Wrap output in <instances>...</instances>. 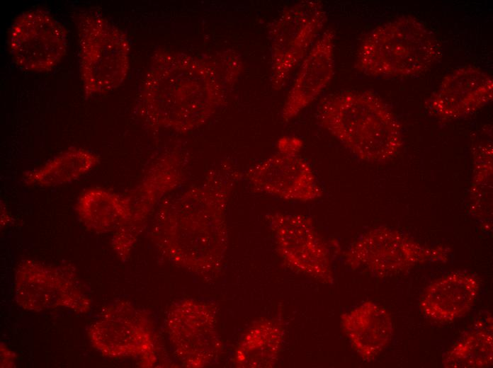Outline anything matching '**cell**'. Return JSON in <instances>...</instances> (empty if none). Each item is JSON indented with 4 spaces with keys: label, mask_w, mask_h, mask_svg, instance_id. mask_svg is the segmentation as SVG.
<instances>
[{
    "label": "cell",
    "mask_w": 493,
    "mask_h": 368,
    "mask_svg": "<svg viewBox=\"0 0 493 368\" xmlns=\"http://www.w3.org/2000/svg\"><path fill=\"white\" fill-rule=\"evenodd\" d=\"M335 33L326 30L302 61L281 110L284 122L297 117L330 84L334 74Z\"/></svg>",
    "instance_id": "cell-11"
},
{
    "label": "cell",
    "mask_w": 493,
    "mask_h": 368,
    "mask_svg": "<svg viewBox=\"0 0 493 368\" xmlns=\"http://www.w3.org/2000/svg\"><path fill=\"white\" fill-rule=\"evenodd\" d=\"M319 123L356 158L379 163L397 155L403 145L401 127L387 104L368 91H346L324 98Z\"/></svg>",
    "instance_id": "cell-2"
},
{
    "label": "cell",
    "mask_w": 493,
    "mask_h": 368,
    "mask_svg": "<svg viewBox=\"0 0 493 368\" xmlns=\"http://www.w3.org/2000/svg\"><path fill=\"white\" fill-rule=\"evenodd\" d=\"M77 214L89 229L107 232L124 224L131 216L130 197H123L105 189L86 190L76 204Z\"/></svg>",
    "instance_id": "cell-14"
},
{
    "label": "cell",
    "mask_w": 493,
    "mask_h": 368,
    "mask_svg": "<svg viewBox=\"0 0 493 368\" xmlns=\"http://www.w3.org/2000/svg\"><path fill=\"white\" fill-rule=\"evenodd\" d=\"M341 323L353 347L365 360L378 356L393 335L390 314L372 301L363 302L344 314Z\"/></svg>",
    "instance_id": "cell-13"
},
{
    "label": "cell",
    "mask_w": 493,
    "mask_h": 368,
    "mask_svg": "<svg viewBox=\"0 0 493 368\" xmlns=\"http://www.w3.org/2000/svg\"><path fill=\"white\" fill-rule=\"evenodd\" d=\"M327 21V13L320 1L305 0L288 7L272 23L269 29L272 87L280 90L287 84Z\"/></svg>",
    "instance_id": "cell-5"
},
{
    "label": "cell",
    "mask_w": 493,
    "mask_h": 368,
    "mask_svg": "<svg viewBox=\"0 0 493 368\" xmlns=\"http://www.w3.org/2000/svg\"><path fill=\"white\" fill-rule=\"evenodd\" d=\"M442 247L428 248L387 227L373 229L353 243L345 253L346 263L376 277H387L427 262H443Z\"/></svg>",
    "instance_id": "cell-6"
},
{
    "label": "cell",
    "mask_w": 493,
    "mask_h": 368,
    "mask_svg": "<svg viewBox=\"0 0 493 368\" xmlns=\"http://www.w3.org/2000/svg\"><path fill=\"white\" fill-rule=\"evenodd\" d=\"M302 147V142L295 137H283L279 140V152L287 154H298Z\"/></svg>",
    "instance_id": "cell-17"
},
{
    "label": "cell",
    "mask_w": 493,
    "mask_h": 368,
    "mask_svg": "<svg viewBox=\"0 0 493 368\" xmlns=\"http://www.w3.org/2000/svg\"><path fill=\"white\" fill-rule=\"evenodd\" d=\"M268 219L284 262L302 272L332 280L328 248L311 219L301 214L275 213Z\"/></svg>",
    "instance_id": "cell-8"
},
{
    "label": "cell",
    "mask_w": 493,
    "mask_h": 368,
    "mask_svg": "<svg viewBox=\"0 0 493 368\" xmlns=\"http://www.w3.org/2000/svg\"><path fill=\"white\" fill-rule=\"evenodd\" d=\"M8 47L13 62L21 69L33 72L50 71L66 54L67 33L47 11L29 10L12 24Z\"/></svg>",
    "instance_id": "cell-7"
},
{
    "label": "cell",
    "mask_w": 493,
    "mask_h": 368,
    "mask_svg": "<svg viewBox=\"0 0 493 368\" xmlns=\"http://www.w3.org/2000/svg\"><path fill=\"white\" fill-rule=\"evenodd\" d=\"M79 69L86 96L118 88L129 70L130 45L117 27L98 13L82 14L78 24Z\"/></svg>",
    "instance_id": "cell-4"
},
{
    "label": "cell",
    "mask_w": 493,
    "mask_h": 368,
    "mask_svg": "<svg viewBox=\"0 0 493 368\" xmlns=\"http://www.w3.org/2000/svg\"><path fill=\"white\" fill-rule=\"evenodd\" d=\"M480 287L478 279L470 273H449L426 288L419 301L420 310L435 322H452L471 309Z\"/></svg>",
    "instance_id": "cell-12"
},
{
    "label": "cell",
    "mask_w": 493,
    "mask_h": 368,
    "mask_svg": "<svg viewBox=\"0 0 493 368\" xmlns=\"http://www.w3.org/2000/svg\"><path fill=\"white\" fill-rule=\"evenodd\" d=\"M492 98L491 76L477 67H463L443 77L425 106L436 117L453 120L475 113Z\"/></svg>",
    "instance_id": "cell-10"
},
{
    "label": "cell",
    "mask_w": 493,
    "mask_h": 368,
    "mask_svg": "<svg viewBox=\"0 0 493 368\" xmlns=\"http://www.w3.org/2000/svg\"><path fill=\"white\" fill-rule=\"evenodd\" d=\"M158 52L141 91L140 112L154 127L190 130L203 124L223 99L225 88L238 74H217L186 55Z\"/></svg>",
    "instance_id": "cell-1"
},
{
    "label": "cell",
    "mask_w": 493,
    "mask_h": 368,
    "mask_svg": "<svg viewBox=\"0 0 493 368\" xmlns=\"http://www.w3.org/2000/svg\"><path fill=\"white\" fill-rule=\"evenodd\" d=\"M441 55L434 33L416 17L405 15L373 29L358 48L355 65L370 77H407L426 72Z\"/></svg>",
    "instance_id": "cell-3"
},
{
    "label": "cell",
    "mask_w": 493,
    "mask_h": 368,
    "mask_svg": "<svg viewBox=\"0 0 493 368\" xmlns=\"http://www.w3.org/2000/svg\"><path fill=\"white\" fill-rule=\"evenodd\" d=\"M98 163L96 154L81 148L70 149L26 172L23 180L33 186L55 187L78 180Z\"/></svg>",
    "instance_id": "cell-15"
},
{
    "label": "cell",
    "mask_w": 493,
    "mask_h": 368,
    "mask_svg": "<svg viewBox=\"0 0 493 368\" xmlns=\"http://www.w3.org/2000/svg\"><path fill=\"white\" fill-rule=\"evenodd\" d=\"M492 318L476 322L445 354L447 368H484L492 365Z\"/></svg>",
    "instance_id": "cell-16"
},
{
    "label": "cell",
    "mask_w": 493,
    "mask_h": 368,
    "mask_svg": "<svg viewBox=\"0 0 493 368\" xmlns=\"http://www.w3.org/2000/svg\"><path fill=\"white\" fill-rule=\"evenodd\" d=\"M246 177L256 191L285 200L307 202L323 195L312 166L298 154H273L251 167Z\"/></svg>",
    "instance_id": "cell-9"
}]
</instances>
